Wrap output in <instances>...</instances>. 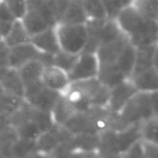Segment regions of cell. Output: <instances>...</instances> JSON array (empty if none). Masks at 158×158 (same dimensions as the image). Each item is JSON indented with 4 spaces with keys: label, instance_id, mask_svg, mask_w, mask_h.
<instances>
[{
    "label": "cell",
    "instance_id": "6da1fadb",
    "mask_svg": "<svg viewBox=\"0 0 158 158\" xmlns=\"http://www.w3.org/2000/svg\"><path fill=\"white\" fill-rule=\"evenodd\" d=\"M115 20L122 34L136 48L158 43V22L146 19L131 4L121 11Z\"/></svg>",
    "mask_w": 158,
    "mask_h": 158
},
{
    "label": "cell",
    "instance_id": "7a4b0ae2",
    "mask_svg": "<svg viewBox=\"0 0 158 158\" xmlns=\"http://www.w3.org/2000/svg\"><path fill=\"white\" fill-rule=\"evenodd\" d=\"M110 89L99 78L71 83L64 94L77 113L106 110Z\"/></svg>",
    "mask_w": 158,
    "mask_h": 158
},
{
    "label": "cell",
    "instance_id": "3957f363",
    "mask_svg": "<svg viewBox=\"0 0 158 158\" xmlns=\"http://www.w3.org/2000/svg\"><path fill=\"white\" fill-rule=\"evenodd\" d=\"M111 129L121 131L134 124L143 123L153 117L149 93L138 91L116 115L113 116Z\"/></svg>",
    "mask_w": 158,
    "mask_h": 158
},
{
    "label": "cell",
    "instance_id": "277c9868",
    "mask_svg": "<svg viewBox=\"0 0 158 158\" xmlns=\"http://www.w3.org/2000/svg\"><path fill=\"white\" fill-rule=\"evenodd\" d=\"M54 29L60 51L72 55H79L85 50L88 42L87 23H57L54 25Z\"/></svg>",
    "mask_w": 158,
    "mask_h": 158
},
{
    "label": "cell",
    "instance_id": "5b68a950",
    "mask_svg": "<svg viewBox=\"0 0 158 158\" xmlns=\"http://www.w3.org/2000/svg\"><path fill=\"white\" fill-rule=\"evenodd\" d=\"M54 55L40 52L32 43H24L9 48L8 56V67L19 69L29 62L40 60L45 66L53 64Z\"/></svg>",
    "mask_w": 158,
    "mask_h": 158
},
{
    "label": "cell",
    "instance_id": "8992f818",
    "mask_svg": "<svg viewBox=\"0 0 158 158\" xmlns=\"http://www.w3.org/2000/svg\"><path fill=\"white\" fill-rule=\"evenodd\" d=\"M100 64L96 52L84 51L77 56L71 70L68 73L71 83L97 78Z\"/></svg>",
    "mask_w": 158,
    "mask_h": 158
},
{
    "label": "cell",
    "instance_id": "52a82bcc",
    "mask_svg": "<svg viewBox=\"0 0 158 158\" xmlns=\"http://www.w3.org/2000/svg\"><path fill=\"white\" fill-rule=\"evenodd\" d=\"M137 92V89L129 79L113 86L110 89L107 110L112 116L116 115Z\"/></svg>",
    "mask_w": 158,
    "mask_h": 158
},
{
    "label": "cell",
    "instance_id": "ba28073f",
    "mask_svg": "<svg viewBox=\"0 0 158 158\" xmlns=\"http://www.w3.org/2000/svg\"><path fill=\"white\" fill-rule=\"evenodd\" d=\"M42 83L46 88L60 94H64L71 83L68 72L54 64L44 66Z\"/></svg>",
    "mask_w": 158,
    "mask_h": 158
},
{
    "label": "cell",
    "instance_id": "9c48e42d",
    "mask_svg": "<svg viewBox=\"0 0 158 158\" xmlns=\"http://www.w3.org/2000/svg\"><path fill=\"white\" fill-rule=\"evenodd\" d=\"M60 95L61 94L48 89L43 85L35 93L25 97L24 101L37 110L50 113Z\"/></svg>",
    "mask_w": 158,
    "mask_h": 158
},
{
    "label": "cell",
    "instance_id": "30bf717a",
    "mask_svg": "<svg viewBox=\"0 0 158 158\" xmlns=\"http://www.w3.org/2000/svg\"><path fill=\"white\" fill-rule=\"evenodd\" d=\"M44 66L45 65L40 60H33L18 69L24 85L25 92L43 85L42 73Z\"/></svg>",
    "mask_w": 158,
    "mask_h": 158
},
{
    "label": "cell",
    "instance_id": "8fae6325",
    "mask_svg": "<svg viewBox=\"0 0 158 158\" xmlns=\"http://www.w3.org/2000/svg\"><path fill=\"white\" fill-rule=\"evenodd\" d=\"M30 43L40 52L49 55H55L60 49L56 35L54 26L31 37Z\"/></svg>",
    "mask_w": 158,
    "mask_h": 158
},
{
    "label": "cell",
    "instance_id": "7c38bea8",
    "mask_svg": "<svg viewBox=\"0 0 158 158\" xmlns=\"http://www.w3.org/2000/svg\"><path fill=\"white\" fill-rule=\"evenodd\" d=\"M129 43L125 35H122L118 40L102 45L96 50L100 66L113 65L116 63L118 56L124 46Z\"/></svg>",
    "mask_w": 158,
    "mask_h": 158
},
{
    "label": "cell",
    "instance_id": "4fadbf2b",
    "mask_svg": "<svg viewBox=\"0 0 158 158\" xmlns=\"http://www.w3.org/2000/svg\"><path fill=\"white\" fill-rule=\"evenodd\" d=\"M77 113L66 97L61 94L51 110L50 116L54 126H64Z\"/></svg>",
    "mask_w": 158,
    "mask_h": 158
},
{
    "label": "cell",
    "instance_id": "5bb4252c",
    "mask_svg": "<svg viewBox=\"0 0 158 158\" xmlns=\"http://www.w3.org/2000/svg\"><path fill=\"white\" fill-rule=\"evenodd\" d=\"M136 48L129 42L118 56L116 66L125 79H130L133 73L136 62Z\"/></svg>",
    "mask_w": 158,
    "mask_h": 158
},
{
    "label": "cell",
    "instance_id": "9a60e30c",
    "mask_svg": "<svg viewBox=\"0 0 158 158\" xmlns=\"http://www.w3.org/2000/svg\"><path fill=\"white\" fill-rule=\"evenodd\" d=\"M138 91L151 93L158 90V72L152 66L150 69L129 79Z\"/></svg>",
    "mask_w": 158,
    "mask_h": 158
},
{
    "label": "cell",
    "instance_id": "2e32d148",
    "mask_svg": "<svg viewBox=\"0 0 158 158\" xmlns=\"http://www.w3.org/2000/svg\"><path fill=\"white\" fill-rule=\"evenodd\" d=\"M0 86L24 100L25 87L18 69L8 67L0 79Z\"/></svg>",
    "mask_w": 158,
    "mask_h": 158
},
{
    "label": "cell",
    "instance_id": "e0dca14e",
    "mask_svg": "<svg viewBox=\"0 0 158 158\" xmlns=\"http://www.w3.org/2000/svg\"><path fill=\"white\" fill-rule=\"evenodd\" d=\"M31 36L25 28L21 19H15L12 23L8 33L3 37V42L9 48L29 43Z\"/></svg>",
    "mask_w": 158,
    "mask_h": 158
},
{
    "label": "cell",
    "instance_id": "ac0fdd59",
    "mask_svg": "<svg viewBox=\"0 0 158 158\" xmlns=\"http://www.w3.org/2000/svg\"><path fill=\"white\" fill-rule=\"evenodd\" d=\"M24 103V100L0 86V114L10 117L13 116Z\"/></svg>",
    "mask_w": 158,
    "mask_h": 158
},
{
    "label": "cell",
    "instance_id": "d6986e66",
    "mask_svg": "<svg viewBox=\"0 0 158 158\" xmlns=\"http://www.w3.org/2000/svg\"><path fill=\"white\" fill-rule=\"evenodd\" d=\"M59 23L86 24L88 23V18L82 6L81 0H71Z\"/></svg>",
    "mask_w": 158,
    "mask_h": 158
},
{
    "label": "cell",
    "instance_id": "ffe728a7",
    "mask_svg": "<svg viewBox=\"0 0 158 158\" xmlns=\"http://www.w3.org/2000/svg\"><path fill=\"white\" fill-rule=\"evenodd\" d=\"M155 46L156 44L136 48L134 70H133V73L131 77L135 75H137L153 66V57Z\"/></svg>",
    "mask_w": 158,
    "mask_h": 158
},
{
    "label": "cell",
    "instance_id": "44dd1931",
    "mask_svg": "<svg viewBox=\"0 0 158 158\" xmlns=\"http://www.w3.org/2000/svg\"><path fill=\"white\" fill-rule=\"evenodd\" d=\"M88 21H104L108 19L102 0H81Z\"/></svg>",
    "mask_w": 158,
    "mask_h": 158
},
{
    "label": "cell",
    "instance_id": "7402d4cb",
    "mask_svg": "<svg viewBox=\"0 0 158 158\" xmlns=\"http://www.w3.org/2000/svg\"><path fill=\"white\" fill-rule=\"evenodd\" d=\"M131 5L146 19L158 22V0H131Z\"/></svg>",
    "mask_w": 158,
    "mask_h": 158
},
{
    "label": "cell",
    "instance_id": "603a6c76",
    "mask_svg": "<svg viewBox=\"0 0 158 158\" xmlns=\"http://www.w3.org/2000/svg\"><path fill=\"white\" fill-rule=\"evenodd\" d=\"M141 139L144 142L158 144V116L152 117L141 124Z\"/></svg>",
    "mask_w": 158,
    "mask_h": 158
},
{
    "label": "cell",
    "instance_id": "cb8c5ba5",
    "mask_svg": "<svg viewBox=\"0 0 158 158\" xmlns=\"http://www.w3.org/2000/svg\"><path fill=\"white\" fill-rule=\"evenodd\" d=\"M108 19H115L121 11L131 4V0H102Z\"/></svg>",
    "mask_w": 158,
    "mask_h": 158
},
{
    "label": "cell",
    "instance_id": "d4e9b609",
    "mask_svg": "<svg viewBox=\"0 0 158 158\" xmlns=\"http://www.w3.org/2000/svg\"><path fill=\"white\" fill-rule=\"evenodd\" d=\"M77 56L78 55H72V54L67 53L63 51H60L54 55L53 64L62 68L68 73L74 66Z\"/></svg>",
    "mask_w": 158,
    "mask_h": 158
},
{
    "label": "cell",
    "instance_id": "484cf974",
    "mask_svg": "<svg viewBox=\"0 0 158 158\" xmlns=\"http://www.w3.org/2000/svg\"><path fill=\"white\" fill-rule=\"evenodd\" d=\"M15 19H22L28 9L27 0H2Z\"/></svg>",
    "mask_w": 158,
    "mask_h": 158
},
{
    "label": "cell",
    "instance_id": "4316f807",
    "mask_svg": "<svg viewBox=\"0 0 158 158\" xmlns=\"http://www.w3.org/2000/svg\"><path fill=\"white\" fill-rule=\"evenodd\" d=\"M119 158H145L143 150L142 140L135 143Z\"/></svg>",
    "mask_w": 158,
    "mask_h": 158
},
{
    "label": "cell",
    "instance_id": "83f0119b",
    "mask_svg": "<svg viewBox=\"0 0 158 158\" xmlns=\"http://www.w3.org/2000/svg\"><path fill=\"white\" fill-rule=\"evenodd\" d=\"M145 158H158V144L147 143L142 140Z\"/></svg>",
    "mask_w": 158,
    "mask_h": 158
},
{
    "label": "cell",
    "instance_id": "f1b7e54d",
    "mask_svg": "<svg viewBox=\"0 0 158 158\" xmlns=\"http://www.w3.org/2000/svg\"><path fill=\"white\" fill-rule=\"evenodd\" d=\"M70 158H102L97 151H73Z\"/></svg>",
    "mask_w": 158,
    "mask_h": 158
},
{
    "label": "cell",
    "instance_id": "f546056e",
    "mask_svg": "<svg viewBox=\"0 0 158 158\" xmlns=\"http://www.w3.org/2000/svg\"><path fill=\"white\" fill-rule=\"evenodd\" d=\"M15 20L12 14L8 9L7 6H6L2 0L0 2V21L2 22H7V23H12Z\"/></svg>",
    "mask_w": 158,
    "mask_h": 158
},
{
    "label": "cell",
    "instance_id": "4dcf8cb0",
    "mask_svg": "<svg viewBox=\"0 0 158 158\" xmlns=\"http://www.w3.org/2000/svg\"><path fill=\"white\" fill-rule=\"evenodd\" d=\"M9 48L3 42L0 41V66L8 67V56H9Z\"/></svg>",
    "mask_w": 158,
    "mask_h": 158
},
{
    "label": "cell",
    "instance_id": "1f68e13d",
    "mask_svg": "<svg viewBox=\"0 0 158 158\" xmlns=\"http://www.w3.org/2000/svg\"><path fill=\"white\" fill-rule=\"evenodd\" d=\"M149 95L153 111V117L158 116V90L149 93Z\"/></svg>",
    "mask_w": 158,
    "mask_h": 158
},
{
    "label": "cell",
    "instance_id": "d6a6232c",
    "mask_svg": "<svg viewBox=\"0 0 158 158\" xmlns=\"http://www.w3.org/2000/svg\"><path fill=\"white\" fill-rule=\"evenodd\" d=\"M153 67L158 72V43L155 46L154 52H153Z\"/></svg>",
    "mask_w": 158,
    "mask_h": 158
},
{
    "label": "cell",
    "instance_id": "836d02e7",
    "mask_svg": "<svg viewBox=\"0 0 158 158\" xmlns=\"http://www.w3.org/2000/svg\"><path fill=\"white\" fill-rule=\"evenodd\" d=\"M27 158H55L53 157L51 154H44V153L39 152V151H36V152L33 153L30 156H29Z\"/></svg>",
    "mask_w": 158,
    "mask_h": 158
},
{
    "label": "cell",
    "instance_id": "e575fe53",
    "mask_svg": "<svg viewBox=\"0 0 158 158\" xmlns=\"http://www.w3.org/2000/svg\"><path fill=\"white\" fill-rule=\"evenodd\" d=\"M8 67H6V66H0V79L2 78V77L3 76V74H4V73L6 72V69H7Z\"/></svg>",
    "mask_w": 158,
    "mask_h": 158
},
{
    "label": "cell",
    "instance_id": "d590c367",
    "mask_svg": "<svg viewBox=\"0 0 158 158\" xmlns=\"http://www.w3.org/2000/svg\"><path fill=\"white\" fill-rule=\"evenodd\" d=\"M3 40V38H2V36L1 35H0V41H2V40Z\"/></svg>",
    "mask_w": 158,
    "mask_h": 158
},
{
    "label": "cell",
    "instance_id": "8d00e7d4",
    "mask_svg": "<svg viewBox=\"0 0 158 158\" xmlns=\"http://www.w3.org/2000/svg\"><path fill=\"white\" fill-rule=\"evenodd\" d=\"M1 1H2V0H0V2H1Z\"/></svg>",
    "mask_w": 158,
    "mask_h": 158
},
{
    "label": "cell",
    "instance_id": "74e56055",
    "mask_svg": "<svg viewBox=\"0 0 158 158\" xmlns=\"http://www.w3.org/2000/svg\"><path fill=\"white\" fill-rule=\"evenodd\" d=\"M119 157H116V158H119Z\"/></svg>",
    "mask_w": 158,
    "mask_h": 158
}]
</instances>
